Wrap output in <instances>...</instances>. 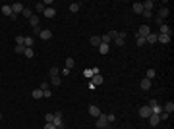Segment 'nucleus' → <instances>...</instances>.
Segmentation results:
<instances>
[{"instance_id":"nucleus-44","label":"nucleus","mask_w":174,"mask_h":129,"mask_svg":"<svg viewBox=\"0 0 174 129\" xmlns=\"http://www.w3.org/2000/svg\"><path fill=\"white\" fill-rule=\"evenodd\" d=\"M48 85H50V83H41L39 89H41V91H47V89H48Z\"/></svg>"},{"instance_id":"nucleus-31","label":"nucleus","mask_w":174,"mask_h":129,"mask_svg":"<svg viewBox=\"0 0 174 129\" xmlns=\"http://www.w3.org/2000/svg\"><path fill=\"white\" fill-rule=\"evenodd\" d=\"M74 65H76V62H74V58H68V60H66V69H72Z\"/></svg>"},{"instance_id":"nucleus-6","label":"nucleus","mask_w":174,"mask_h":129,"mask_svg":"<svg viewBox=\"0 0 174 129\" xmlns=\"http://www.w3.org/2000/svg\"><path fill=\"white\" fill-rule=\"evenodd\" d=\"M147 120H149V123L153 125V127H157L159 123H161V118H159V114H151V116L147 118Z\"/></svg>"},{"instance_id":"nucleus-11","label":"nucleus","mask_w":174,"mask_h":129,"mask_svg":"<svg viewBox=\"0 0 174 129\" xmlns=\"http://www.w3.org/2000/svg\"><path fill=\"white\" fill-rule=\"evenodd\" d=\"M114 42H116L118 46H124V42H126V33H118V37L114 39Z\"/></svg>"},{"instance_id":"nucleus-30","label":"nucleus","mask_w":174,"mask_h":129,"mask_svg":"<svg viewBox=\"0 0 174 129\" xmlns=\"http://www.w3.org/2000/svg\"><path fill=\"white\" fill-rule=\"evenodd\" d=\"M99 52H101V54H108V44H101V46H99Z\"/></svg>"},{"instance_id":"nucleus-13","label":"nucleus","mask_w":174,"mask_h":129,"mask_svg":"<svg viewBox=\"0 0 174 129\" xmlns=\"http://www.w3.org/2000/svg\"><path fill=\"white\" fill-rule=\"evenodd\" d=\"M89 114H91L93 118H99V116H101V110H99V106L91 104V106H89Z\"/></svg>"},{"instance_id":"nucleus-16","label":"nucleus","mask_w":174,"mask_h":129,"mask_svg":"<svg viewBox=\"0 0 174 129\" xmlns=\"http://www.w3.org/2000/svg\"><path fill=\"white\" fill-rule=\"evenodd\" d=\"M89 42H91V46H101L103 44V40H101V37H89Z\"/></svg>"},{"instance_id":"nucleus-43","label":"nucleus","mask_w":174,"mask_h":129,"mask_svg":"<svg viewBox=\"0 0 174 129\" xmlns=\"http://www.w3.org/2000/svg\"><path fill=\"white\" fill-rule=\"evenodd\" d=\"M83 75H85V77H93V69H85Z\"/></svg>"},{"instance_id":"nucleus-47","label":"nucleus","mask_w":174,"mask_h":129,"mask_svg":"<svg viewBox=\"0 0 174 129\" xmlns=\"http://www.w3.org/2000/svg\"><path fill=\"white\" fill-rule=\"evenodd\" d=\"M0 121H2V114H0Z\"/></svg>"},{"instance_id":"nucleus-5","label":"nucleus","mask_w":174,"mask_h":129,"mask_svg":"<svg viewBox=\"0 0 174 129\" xmlns=\"http://www.w3.org/2000/svg\"><path fill=\"white\" fill-rule=\"evenodd\" d=\"M23 4H19V2H16V4H12V14H14V16H17V14H21V12H23Z\"/></svg>"},{"instance_id":"nucleus-28","label":"nucleus","mask_w":174,"mask_h":129,"mask_svg":"<svg viewBox=\"0 0 174 129\" xmlns=\"http://www.w3.org/2000/svg\"><path fill=\"white\" fill-rule=\"evenodd\" d=\"M2 14H4V16H12V6H2Z\"/></svg>"},{"instance_id":"nucleus-48","label":"nucleus","mask_w":174,"mask_h":129,"mask_svg":"<svg viewBox=\"0 0 174 129\" xmlns=\"http://www.w3.org/2000/svg\"><path fill=\"white\" fill-rule=\"evenodd\" d=\"M106 129H112V127H110V125H108V127H106Z\"/></svg>"},{"instance_id":"nucleus-27","label":"nucleus","mask_w":174,"mask_h":129,"mask_svg":"<svg viewBox=\"0 0 174 129\" xmlns=\"http://www.w3.org/2000/svg\"><path fill=\"white\" fill-rule=\"evenodd\" d=\"M145 77H147V79H155V69H153V67H149V69H147V73H145Z\"/></svg>"},{"instance_id":"nucleus-22","label":"nucleus","mask_w":174,"mask_h":129,"mask_svg":"<svg viewBox=\"0 0 174 129\" xmlns=\"http://www.w3.org/2000/svg\"><path fill=\"white\" fill-rule=\"evenodd\" d=\"M48 75H50V77H56V75H60V67H58V65H52V67L48 69Z\"/></svg>"},{"instance_id":"nucleus-29","label":"nucleus","mask_w":174,"mask_h":129,"mask_svg":"<svg viewBox=\"0 0 174 129\" xmlns=\"http://www.w3.org/2000/svg\"><path fill=\"white\" fill-rule=\"evenodd\" d=\"M31 97H33V98H43V91H41V89H35V91L31 93Z\"/></svg>"},{"instance_id":"nucleus-42","label":"nucleus","mask_w":174,"mask_h":129,"mask_svg":"<svg viewBox=\"0 0 174 129\" xmlns=\"http://www.w3.org/2000/svg\"><path fill=\"white\" fill-rule=\"evenodd\" d=\"M106 118H108V123H112V121L116 120V116H114V114H106Z\"/></svg>"},{"instance_id":"nucleus-37","label":"nucleus","mask_w":174,"mask_h":129,"mask_svg":"<svg viewBox=\"0 0 174 129\" xmlns=\"http://www.w3.org/2000/svg\"><path fill=\"white\" fill-rule=\"evenodd\" d=\"M35 10H37V12H45V4H43V2H37V4H35Z\"/></svg>"},{"instance_id":"nucleus-23","label":"nucleus","mask_w":174,"mask_h":129,"mask_svg":"<svg viewBox=\"0 0 174 129\" xmlns=\"http://www.w3.org/2000/svg\"><path fill=\"white\" fill-rule=\"evenodd\" d=\"M33 42H35L33 37H25V39H23V46H25V48H33Z\"/></svg>"},{"instance_id":"nucleus-2","label":"nucleus","mask_w":174,"mask_h":129,"mask_svg":"<svg viewBox=\"0 0 174 129\" xmlns=\"http://www.w3.org/2000/svg\"><path fill=\"white\" fill-rule=\"evenodd\" d=\"M147 106L151 108V114H161V112H163V106L159 104V102L155 100V98H151V100H149V104H147Z\"/></svg>"},{"instance_id":"nucleus-4","label":"nucleus","mask_w":174,"mask_h":129,"mask_svg":"<svg viewBox=\"0 0 174 129\" xmlns=\"http://www.w3.org/2000/svg\"><path fill=\"white\" fill-rule=\"evenodd\" d=\"M149 33H151L149 25H139V31H137V37H143V39H145V37L149 35Z\"/></svg>"},{"instance_id":"nucleus-10","label":"nucleus","mask_w":174,"mask_h":129,"mask_svg":"<svg viewBox=\"0 0 174 129\" xmlns=\"http://www.w3.org/2000/svg\"><path fill=\"white\" fill-rule=\"evenodd\" d=\"M43 16L50 19V17H54V16H56V10L52 8V6H48V8H45V12H43Z\"/></svg>"},{"instance_id":"nucleus-12","label":"nucleus","mask_w":174,"mask_h":129,"mask_svg":"<svg viewBox=\"0 0 174 129\" xmlns=\"http://www.w3.org/2000/svg\"><path fill=\"white\" fill-rule=\"evenodd\" d=\"M103 75H101V73H97V75H93V77H91V85H95V87H97V85H101V83H103Z\"/></svg>"},{"instance_id":"nucleus-34","label":"nucleus","mask_w":174,"mask_h":129,"mask_svg":"<svg viewBox=\"0 0 174 129\" xmlns=\"http://www.w3.org/2000/svg\"><path fill=\"white\" fill-rule=\"evenodd\" d=\"M141 16L145 17V19H151V17H153V12H149V10H143V12H141Z\"/></svg>"},{"instance_id":"nucleus-33","label":"nucleus","mask_w":174,"mask_h":129,"mask_svg":"<svg viewBox=\"0 0 174 129\" xmlns=\"http://www.w3.org/2000/svg\"><path fill=\"white\" fill-rule=\"evenodd\" d=\"M54 120V114H45V123H52Z\"/></svg>"},{"instance_id":"nucleus-45","label":"nucleus","mask_w":174,"mask_h":129,"mask_svg":"<svg viewBox=\"0 0 174 129\" xmlns=\"http://www.w3.org/2000/svg\"><path fill=\"white\" fill-rule=\"evenodd\" d=\"M23 39L25 37H16V44H23Z\"/></svg>"},{"instance_id":"nucleus-36","label":"nucleus","mask_w":174,"mask_h":129,"mask_svg":"<svg viewBox=\"0 0 174 129\" xmlns=\"http://www.w3.org/2000/svg\"><path fill=\"white\" fill-rule=\"evenodd\" d=\"M23 52H25L23 44H16V54H23Z\"/></svg>"},{"instance_id":"nucleus-46","label":"nucleus","mask_w":174,"mask_h":129,"mask_svg":"<svg viewBox=\"0 0 174 129\" xmlns=\"http://www.w3.org/2000/svg\"><path fill=\"white\" fill-rule=\"evenodd\" d=\"M45 129H56L54 123H45Z\"/></svg>"},{"instance_id":"nucleus-15","label":"nucleus","mask_w":174,"mask_h":129,"mask_svg":"<svg viewBox=\"0 0 174 129\" xmlns=\"http://www.w3.org/2000/svg\"><path fill=\"white\" fill-rule=\"evenodd\" d=\"M139 116H141V118H149L151 116V108L149 106H141V108H139Z\"/></svg>"},{"instance_id":"nucleus-7","label":"nucleus","mask_w":174,"mask_h":129,"mask_svg":"<svg viewBox=\"0 0 174 129\" xmlns=\"http://www.w3.org/2000/svg\"><path fill=\"white\" fill-rule=\"evenodd\" d=\"M151 83H153L151 79H147V77H143V79L139 81V87H141L143 91H149V89H151Z\"/></svg>"},{"instance_id":"nucleus-26","label":"nucleus","mask_w":174,"mask_h":129,"mask_svg":"<svg viewBox=\"0 0 174 129\" xmlns=\"http://www.w3.org/2000/svg\"><path fill=\"white\" fill-rule=\"evenodd\" d=\"M79 6H81L79 2H72V4H70V12H72V14H76V12H79Z\"/></svg>"},{"instance_id":"nucleus-17","label":"nucleus","mask_w":174,"mask_h":129,"mask_svg":"<svg viewBox=\"0 0 174 129\" xmlns=\"http://www.w3.org/2000/svg\"><path fill=\"white\" fill-rule=\"evenodd\" d=\"M143 10H149V12H153V8H155V2L153 0H145V2H141Z\"/></svg>"},{"instance_id":"nucleus-38","label":"nucleus","mask_w":174,"mask_h":129,"mask_svg":"<svg viewBox=\"0 0 174 129\" xmlns=\"http://www.w3.org/2000/svg\"><path fill=\"white\" fill-rule=\"evenodd\" d=\"M50 97H52V91H50V89L43 91V98H50Z\"/></svg>"},{"instance_id":"nucleus-21","label":"nucleus","mask_w":174,"mask_h":129,"mask_svg":"<svg viewBox=\"0 0 174 129\" xmlns=\"http://www.w3.org/2000/svg\"><path fill=\"white\" fill-rule=\"evenodd\" d=\"M163 112H166V114H172V112H174V102H170V100H168V102H166V104L163 106Z\"/></svg>"},{"instance_id":"nucleus-24","label":"nucleus","mask_w":174,"mask_h":129,"mask_svg":"<svg viewBox=\"0 0 174 129\" xmlns=\"http://www.w3.org/2000/svg\"><path fill=\"white\" fill-rule=\"evenodd\" d=\"M50 85H54V87H60V85H62V79H60V75H56V77H50Z\"/></svg>"},{"instance_id":"nucleus-40","label":"nucleus","mask_w":174,"mask_h":129,"mask_svg":"<svg viewBox=\"0 0 174 129\" xmlns=\"http://www.w3.org/2000/svg\"><path fill=\"white\" fill-rule=\"evenodd\" d=\"M135 42H137V46H143V44H145V39H143V37H137Z\"/></svg>"},{"instance_id":"nucleus-9","label":"nucleus","mask_w":174,"mask_h":129,"mask_svg":"<svg viewBox=\"0 0 174 129\" xmlns=\"http://www.w3.org/2000/svg\"><path fill=\"white\" fill-rule=\"evenodd\" d=\"M168 14H170V10H168V8H166V6H163V8H159V19H163V21H165V17L166 16H168Z\"/></svg>"},{"instance_id":"nucleus-41","label":"nucleus","mask_w":174,"mask_h":129,"mask_svg":"<svg viewBox=\"0 0 174 129\" xmlns=\"http://www.w3.org/2000/svg\"><path fill=\"white\" fill-rule=\"evenodd\" d=\"M41 31H43V29H41V25H37V27H33V35H41Z\"/></svg>"},{"instance_id":"nucleus-3","label":"nucleus","mask_w":174,"mask_h":129,"mask_svg":"<svg viewBox=\"0 0 174 129\" xmlns=\"http://www.w3.org/2000/svg\"><path fill=\"white\" fill-rule=\"evenodd\" d=\"M56 129H62L64 127V120H62V112H54V120H52Z\"/></svg>"},{"instance_id":"nucleus-20","label":"nucleus","mask_w":174,"mask_h":129,"mask_svg":"<svg viewBox=\"0 0 174 129\" xmlns=\"http://www.w3.org/2000/svg\"><path fill=\"white\" fill-rule=\"evenodd\" d=\"M157 40L163 42V44H168V42H170V35H159L157 33Z\"/></svg>"},{"instance_id":"nucleus-18","label":"nucleus","mask_w":174,"mask_h":129,"mask_svg":"<svg viewBox=\"0 0 174 129\" xmlns=\"http://www.w3.org/2000/svg\"><path fill=\"white\" fill-rule=\"evenodd\" d=\"M159 35H170V27H168L166 23L159 25Z\"/></svg>"},{"instance_id":"nucleus-1","label":"nucleus","mask_w":174,"mask_h":129,"mask_svg":"<svg viewBox=\"0 0 174 129\" xmlns=\"http://www.w3.org/2000/svg\"><path fill=\"white\" fill-rule=\"evenodd\" d=\"M95 127L97 129H106L108 127V118H106V114H101L95 121Z\"/></svg>"},{"instance_id":"nucleus-32","label":"nucleus","mask_w":174,"mask_h":129,"mask_svg":"<svg viewBox=\"0 0 174 129\" xmlns=\"http://www.w3.org/2000/svg\"><path fill=\"white\" fill-rule=\"evenodd\" d=\"M21 16H23V17H27V19H29V17L33 16V12H31V10H29V8H23V12H21Z\"/></svg>"},{"instance_id":"nucleus-8","label":"nucleus","mask_w":174,"mask_h":129,"mask_svg":"<svg viewBox=\"0 0 174 129\" xmlns=\"http://www.w3.org/2000/svg\"><path fill=\"white\" fill-rule=\"evenodd\" d=\"M157 42V33H153L151 31L147 37H145V44H155Z\"/></svg>"},{"instance_id":"nucleus-35","label":"nucleus","mask_w":174,"mask_h":129,"mask_svg":"<svg viewBox=\"0 0 174 129\" xmlns=\"http://www.w3.org/2000/svg\"><path fill=\"white\" fill-rule=\"evenodd\" d=\"M106 37H108L110 40H114L116 37H118V31H108V33H106Z\"/></svg>"},{"instance_id":"nucleus-39","label":"nucleus","mask_w":174,"mask_h":129,"mask_svg":"<svg viewBox=\"0 0 174 129\" xmlns=\"http://www.w3.org/2000/svg\"><path fill=\"white\" fill-rule=\"evenodd\" d=\"M25 56L27 58H33V54H35V52H33V48H25V52H23Z\"/></svg>"},{"instance_id":"nucleus-25","label":"nucleus","mask_w":174,"mask_h":129,"mask_svg":"<svg viewBox=\"0 0 174 129\" xmlns=\"http://www.w3.org/2000/svg\"><path fill=\"white\" fill-rule=\"evenodd\" d=\"M29 23H31V27H37V25H39V16L33 14V16L29 17Z\"/></svg>"},{"instance_id":"nucleus-14","label":"nucleus","mask_w":174,"mask_h":129,"mask_svg":"<svg viewBox=\"0 0 174 129\" xmlns=\"http://www.w3.org/2000/svg\"><path fill=\"white\" fill-rule=\"evenodd\" d=\"M39 37H41L43 40H48V39H52V31H50V29H43Z\"/></svg>"},{"instance_id":"nucleus-19","label":"nucleus","mask_w":174,"mask_h":129,"mask_svg":"<svg viewBox=\"0 0 174 129\" xmlns=\"http://www.w3.org/2000/svg\"><path fill=\"white\" fill-rule=\"evenodd\" d=\"M132 10H134V14H137V16H139V14L143 12V6H141V2H134V4H132Z\"/></svg>"}]
</instances>
